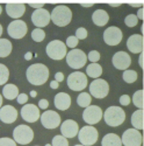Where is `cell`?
<instances>
[{
	"label": "cell",
	"mask_w": 144,
	"mask_h": 146,
	"mask_svg": "<svg viewBox=\"0 0 144 146\" xmlns=\"http://www.w3.org/2000/svg\"><path fill=\"white\" fill-rule=\"evenodd\" d=\"M26 76L33 86H42L49 78V69L42 63H35L28 67Z\"/></svg>",
	"instance_id": "1"
},
{
	"label": "cell",
	"mask_w": 144,
	"mask_h": 146,
	"mask_svg": "<svg viewBox=\"0 0 144 146\" xmlns=\"http://www.w3.org/2000/svg\"><path fill=\"white\" fill-rule=\"evenodd\" d=\"M72 20V12L65 5L56 6L50 13V21H52L58 27H65Z\"/></svg>",
	"instance_id": "2"
},
{
	"label": "cell",
	"mask_w": 144,
	"mask_h": 146,
	"mask_svg": "<svg viewBox=\"0 0 144 146\" xmlns=\"http://www.w3.org/2000/svg\"><path fill=\"white\" fill-rule=\"evenodd\" d=\"M102 117L107 125L115 127L123 124V121L126 119V113L123 111V109L120 106H109L102 113Z\"/></svg>",
	"instance_id": "3"
},
{
	"label": "cell",
	"mask_w": 144,
	"mask_h": 146,
	"mask_svg": "<svg viewBox=\"0 0 144 146\" xmlns=\"http://www.w3.org/2000/svg\"><path fill=\"white\" fill-rule=\"evenodd\" d=\"M77 136H78L80 145H82V146H92V145H94L95 143L98 141L99 133H98V130L95 129L94 126L86 125V126L81 127L78 131Z\"/></svg>",
	"instance_id": "4"
},
{
	"label": "cell",
	"mask_w": 144,
	"mask_h": 146,
	"mask_svg": "<svg viewBox=\"0 0 144 146\" xmlns=\"http://www.w3.org/2000/svg\"><path fill=\"white\" fill-rule=\"evenodd\" d=\"M46 55L52 60H62L66 56L67 50H66V46L64 42H62L61 40H52L46 44Z\"/></svg>",
	"instance_id": "5"
},
{
	"label": "cell",
	"mask_w": 144,
	"mask_h": 146,
	"mask_svg": "<svg viewBox=\"0 0 144 146\" xmlns=\"http://www.w3.org/2000/svg\"><path fill=\"white\" fill-rule=\"evenodd\" d=\"M33 139H34V132L28 125L21 124L13 130V140L16 144L28 145L29 143H31Z\"/></svg>",
	"instance_id": "6"
},
{
	"label": "cell",
	"mask_w": 144,
	"mask_h": 146,
	"mask_svg": "<svg viewBox=\"0 0 144 146\" xmlns=\"http://www.w3.org/2000/svg\"><path fill=\"white\" fill-rule=\"evenodd\" d=\"M65 58H66L67 66L73 69H80L82 67H85V64L87 62L86 54L80 49H71L66 54Z\"/></svg>",
	"instance_id": "7"
},
{
	"label": "cell",
	"mask_w": 144,
	"mask_h": 146,
	"mask_svg": "<svg viewBox=\"0 0 144 146\" xmlns=\"http://www.w3.org/2000/svg\"><path fill=\"white\" fill-rule=\"evenodd\" d=\"M67 87L73 91H81L87 87V77L81 71H73L67 77Z\"/></svg>",
	"instance_id": "8"
},
{
	"label": "cell",
	"mask_w": 144,
	"mask_h": 146,
	"mask_svg": "<svg viewBox=\"0 0 144 146\" xmlns=\"http://www.w3.org/2000/svg\"><path fill=\"white\" fill-rule=\"evenodd\" d=\"M27 32H28L27 23L23 20H14V21H12L7 27L8 35L12 39H15V40L25 38Z\"/></svg>",
	"instance_id": "9"
},
{
	"label": "cell",
	"mask_w": 144,
	"mask_h": 146,
	"mask_svg": "<svg viewBox=\"0 0 144 146\" xmlns=\"http://www.w3.org/2000/svg\"><path fill=\"white\" fill-rule=\"evenodd\" d=\"M102 110L98 105H90L85 108L82 112V119L86 124H90L91 126L94 124H98L102 118Z\"/></svg>",
	"instance_id": "10"
},
{
	"label": "cell",
	"mask_w": 144,
	"mask_h": 146,
	"mask_svg": "<svg viewBox=\"0 0 144 146\" xmlns=\"http://www.w3.org/2000/svg\"><path fill=\"white\" fill-rule=\"evenodd\" d=\"M108 92H109V86L102 78H97L90 84L88 94L91 96H94L95 98H105Z\"/></svg>",
	"instance_id": "11"
},
{
	"label": "cell",
	"mask_w": 144,
	"mask_h": 146,
	"mask_svg": "<svg viewBox=\"0 0 144 146\" xmlns=\"http://www.w3.org/2000/svg\"><path fill=\"white\" fill-rule=\"evenodd\" d=\"M121 143L124 146H142L143 143L142 133L135 129H128L123 132Z\"/></svg>",
	"instance_id": "12"
},
{
	"label": "cell",
	"mask_w": 144,
	"mask_h": 146,
	"mask_svg": "<svg viewBox=\"0 0 144 146\" xmlns=\"http://www.w3.org/2000/svg\"><path fill=\"white\" fill-rule=\"evenodd\" d=\"M31 22L33 25L36 26V28H43L49 25L50 22V12L45 8L35 9L31 14Z\"/></svg>",
	"instance_id": "13"
},
{
	"label": "cell",
	"mask_w": 144,
	"mask_h": 146,
	"mask_svg": "<svg viewBox=\"0 0 144 146\" xmlns=\"http://www.w3.org/2000/svg\"><path fill=\"white\" fill-rule=\"evenodd\" d=\"M40 119H41V124L45 129H56L61 124V116L52 110L44 111L40 116Z\"/></svg>",
	"instance_id": "14"
},
{
	"label": "cell",
	"mask_w": 144,
	"mask_h": 146,
	"mask_svg": "<svg viewBox=\"0 0 144 146\" xmlns=\"http://www.w3.org/2000/svg\"><path fill=\"white\" fill-rule=\"evenodd\" d=\"M122 38H123L122 31L115 26L108 27L103 32V40L108 46H117L122 41Z\"/></svg>",
	"instance_id": "15"
},
{
	"label": "cell",
	"mask_w": 144,
	"mask_h": 146,
	"mask_svg": "<svg viewBox=\"0 0 144 146\" xmlns=\"http://www.w3.org/2000/svg\"><path fill=\"white\" fill-rule=\"evenodd\" d=\"M40 109L34 104H26L21 109V117L27 123H35L40 119Z\"/></svg>",
	"instance_id": "16"
},
{
	"label": "cell",
	"mask_w": 144,
	"mask_h": 146,
	"mask_svg": "<svg viewBox=\"0 0 144 146\" xmlns=\"http://www.w3.org/2000/svg\"><path fill=\"white\" fill-rule=\"evenodd\" d=\"M113 66L118 70H127L131 64V57L126 52H117L112 58Z\"/></svg>",
	"instance_id": "17"
},
{
	"label": "cell",
	"mask_w": 144,
	"mask_h": 146,
	"mask_svg": "<svg viewBox=\"0 0 144 146\" xmlns=\"http://www.w3.org/2000/svg\"><path fill=\"white\" fill-rule=\"evenodd\" d=\"M127 48L134 54L137 53H143L144 49V39L143 35L141 34H134L129 36V39L127 40Z\"/></svg>",
	"instance_id": "18"
},
{
	"label": "cell",
	"mask_w": 144,
	"mask_h": 146,
	"mask_svg": "<svg viewBox=\"0 0 144 146\" xmlns=\"http://www.w3.org/2000/svg\"><path fill=\"white\" fill-rule=\"evenodd\" d=\"M18 118V111L12 105H4L0 108V120L5 124L14 123Z\"/></svg>",
	"instance_id": "19"
},
{
	"label": "cell",
	"mask_w": 144,
	"mask_h": 146,
	"mask_svg": "<svg viewBox=\"0 0 144 146\" xmlns=\"http://www.w3.org/2000/svg\"><path fill=\"white\" fill-rule=\"evenodd\" d=\"M78 131H79V126L77 124V121L75 120L66 119L62 123L61 133L64 138H75L78 135Z\"/></svg>",
	"instance_id": "20"
},
{
	"label": "cell",
	"mask_w": 144,
	"mask_h": 146,
	"mask_svg": "<svg viewBox=\"0 0 144 146\" xmlns=\"http://www.w3.org/2000/svg\"><path fill=\"white\" fill-rule=\"evenodd\" d=\"M6 12L9 18L14 20H20V18L26 12V5L25 4H7Z\"/></svg>",
	"instance_id": "21"
},
{
	"label": "cell",
	"mask_w": 144,
	"mask_h": 146,
	"mask_svg": "<svg viewBox=\"0 0 144 146\" xmlns=\"http://www.w3.org/2000/svg\"><path fill=\"white\" fill-rule=\"evenodd\" d=\"M72 100H71V96L66 92H58L55 96V106L58 109V110H62L65 111L71 106Z\"/></svg>",
	"instance_id": "22"
},
{
	"label": "cell",
	"mask_w": 144,
	"mask_h": 146,
	"mask_svg": "<svg viewBox=\"0 0 144 146\" xmlns=\"http://www.w3.org/2000/svg\"><path fill=\"white\" fill-rule=\"evenodd\" d=\"M92 21L94 25L102 27V26L107 25L108 21H109V15H108V13L105 9H97L92 14Z\"/></svg>",
	"instance_id": "23"
},
{
	"label": "cell",
	"mask_w": 144,
	"mask_h": 146,
	"mask_svg": "<svg viewBox=\"0 0 144 146\" xmlns=\"http://www.w3.org/2000/svg\"><path fill=\"white\" fill-rule=\"evenodd\" d=\"M3 96L7 100H15L19 96V88L15 84H5V87L3 88Z\"/></svg>",
	"instance_id": "24"
},
{
	"label": "cell",
	"mask_w": 144,
	"mask_h": 146,
	"mask_svg": "<svg viewBox=\"0 0 144 146\" xmlns=\"http://www.w3.org/2000/svg\"><path fill=\"white\" fill-rule=\"evenodd\" d=\"M102 146H122L121 138H120L116 133H108L102 138L101 141Z\"/></svg>",
	"instance_id": "25"
},
{
	"label": "cell",
	"mask_w": 144,
	"mask_h": 146,
	"mask_svg": "<svg viewBox=\"0 0 144 146\" xmlns=\"http://www.w3.org/2000/svg\"><path fill=\"white\" fill-rule=\"evenodd\" d=\"M143 118H144V112L143 110H136L133 115H131V125L134 126L135 130L141 131L143 130Z\"/></svg>",
	"instance_id": "26"
},
{
	"label": "cell",
	"mask_w": 144,
	"mask_h": 146,
	"mask_svg": "<svg viewBox=\"0 0 144 146\" xmlns=\"http://www.w3.org/2000/svg\"><path fill=\"white\" fill-rule=\"evenodd\" d=\"M86 74H87L90 77L97 80V78H99V77L101 76V74H102V67H101L100 64H98V63H91V64L87 66V68H86Z\"/></svg>",
	"instance_id": "27"
},
{
	"label": "cell",
	"mask_w": 144,
	"mask_h": 146,
	"mask_svg": "<svg viewBox=\"0 0 144 146\" xmlns=\"http://www.w3.org/2000/svg\"><path fill=\"white\" fill-rule=\"evenodd\" d=\"M12 48H13V46H12L9 40L0 39V57H7L12 53Z\"/></svg>",
	"instance_id": "28"
},
{
	"label": "cell",
	"mask_w": 144,
	"mask_h": 146,
	"mask_svg": "<svg viewBox=\"0 0 144 146\" xmlns=\"http://www.w3.org/2000/svg\"><path fill=\"white\" fill-rule=\"evenodd\" d=\"M91 102H92V97H91V95L88 92H81L77 97V104L80 108H87V106H90Z\"/></svg>",
	"instance_id": "29"
},
{
	"label": "cell",
	"mask_w": 144,
	"mask_h": 146,
	"mask_svg": "<svg viewBox=\"0 0 144 146\" xmlns=\"http://www.w3.org/2000/svg\"><path fill=\"white\" fill-rule=\"evenodd\" d=\"M143 90H137L133 95V103L136 108H138V110H143L144 108V102H143Z\"/></svg>",
	"instance_id": "30"
},
{
	"label": "cell",
	"mask_w": 144,
	"mask_h": 146,
	"mask_svg": "<svg viewBox=\"0 0 144 146\" xmlns=\"http://www.w3.org/2000/svg\"><path fill=\"white\" fill-rule=\"evenodd\" d=\"M137 76H138V75H137V72H136L135 70H130V69L124 70V71H123V75H122L123 81L127 82V83H129V84L136 82Z\"/></svg>",
	"instance_id": "31"
},
{
	"label": "cell",
	"mask_w": 144,
	"mask_h": 146,
	"mask_svg": "<svg viewBox=\"0 0 144 146\" xmlns=\"http://www.w3.org/2000/svg\"><path fill=\"white\" fill-rule=\"evenodd\" d=\"M8 78H9L8 68L5 64L0 63V86H5L6 82L8 81Z\"/></svg>",
	"instance_id": "32"
},
{
	"label": "cell",
	"mask_w": 144,
	"mask_h": 146,
	"mask_svg": "<svg viewBox=\"0 0 144 146\" xmlns=\"http://www.w3.org/2000/svg\"><path fill=\"white\" fill-rule=\"evenodd\" d=\"M45 38V33L43 29L41 28H35L33 32H31V39L35 41V42H41L43 41Z\"/></svg>",
	"instance_id": "33"
},
{
	"label": "cell",
	"mask_w": 144,
	"mask_h": 146,
	"mask_svg": "<svg viewBox=\"0 0 144 146\" xmlns=\"http://www.w3.org/2000/svg\"><path fill=\"white\" fill-rule=\"evenodd\" d=\"M51 146H69V141L63 136H55L52 138Z\"/></svg>",
	"instance_id": "34"
},
{
	"label": "cell",
	"mask_w": 144,
	"mask_h": 146,
	"mask_svg": "<svg viewBox=\"0 0 144 146\" xmlns=\"http://www.w3.org/2000/svg\"><path fill=\"white\" fill-rule=\"evenodd\" d=\"M124 23L128 26V27H135L137 23H138V19H137V17L135 15V14H129V15H127L126 17V19H124Z\"/></svg>",
	"instance_id": "35"
},
{
	"label": "cell",
	"mask_w": 144,
	"mask_h": 146,
	"mask_svg": "<svg viewBox=\"0 0 144 146\" xmlns=\"http://www.w3.org/2000/svg\"><path fill=\"white\" fill-rule=\"evenodd\" d=\"M78 39L76 38V36H73V35H71V36H69V38L66 39V43H65V46L66 47H69V48H71V49H75V48L78 46Z\"/></svg>",
	"instance_id": "36"
},
{
	"label": "cell",
	"mask_w": 144,
	"mask_h": 146,
	"mask_svg": "<svg viewBox=\"0 0 144 146\" xmlns=\"http://www.w3.org/2000/svg\"><path fill=\"white\" fill-rule=\"evenodd\" d=\"M86 57H87V60L91 61L92 63H97L98 61L100 60V53L97 52V50H92V52H90V53L86 55Z\"/></svg>",
	"instance_id": "37"
},
{
	"label": "cell",
	"mask_w": 144,
	"mask_h": 146,
	"mask_svg": "<svg viewBox=\"0 0 144 146\" xmlns=\"http://www.w3.org/2000/svg\"><path fill=\"white\" fill-rule=\"evenodd\" d=\"M76 38L79 40H84V39H86L87 38V31L86 28H84V27H79L77 31H76Z\"/></svg>",
	"instance_id": "38"
},
{
	"label": "cell",
	"mask_w": 144,
	"mask_h": 146,
	"mask_svg": "<svg viewBox=\"0 0 144 146\" xmlns=\"http://www.w3.org/2000/svg\"><path fill=\"white\" fill-rule=\"evenodd\" d=\"M0 146H16V143L10 138H0Z\"/></svg>",
	"instance_id": "39"
},
{
	"label": "cell",
	"mask_w": 144,
	"mask_h": 146,
	"mask_svg": "<svg viewBox=\"0 0 144 146\" xmlns=\"http://www.w3.org/2000/svg\"><path fill=\"white\" fill-rule=\"evenodd\" d=\"M130 102H131V100L128 95H122L120 97V104L123 105V106H128L130 104Z\"/></svg>",
	"instance_id": "40"
},
{
	"label": "cell",
	"mask_w": 144,
	"mask_h": 146,
	"mask_svg": "<svg viewBox=\"0 0 144 146\" xmlns=\"http://www.w3.org/2000/svg\"><path fill=\"white\" fill-rule=\"evenodd\" d=\"M16 101L19 104H26L28 102V96L26 94H19V96L16 97Z\"/></svg>",
	"instance_id": "41"
},
{
	"label": "cell",
	"mask_w": 144,
	"mask_h": 146,
	"mask_svg": "<svg viewBox=\"0 0 144 146\" xmlns=\"http://www.w3.org/2000/svg\"><path fill=\"white\" fill-rule=\"evenodd\" d=\"M63 80H64V74H63V72H61V71L56 72V74H55V81L57 83H59V82H63Z\"/></svg>",
	"instance_id": "42"
},
{
	"label": "cell",
	"mask_w": 144,
	"mask_h": 146,
	"mask_svg": "<svg viewBox=\"0 0 144 146\" xmlns=\"http://www.w3.org/2000/svg\"><path fill=\"white\" fill-rule=\"evenodd\" d=\"M48 106H49V102H48L46 100H41L39 102V109H48Z\"/></svg>",
	"instance_id": "43"
},
{
	"label": "cell",
	"mask_w": 144,
	"mask_h": 146,
	"mask_svg": "<svg viewBox=\"0 0 144 146\" xmlns=\"http://www.w3.org/2000/svg\"><path fill=\"white\" fill-rule=\"evenodd\" d=\"M143 12H144V9H143V7H141L139 9H138V12H137V19L138 20H143L144 19V17H143Z\"/></svg>",
	"instance_id": "44"
},
{
	"label": "cell",
	"mask_w": 144,
	"mask_h": 146,
	"mask_svg": "<svg viewBox=\"0 0 144 146\" xmlns=\"http://www.w3.org/2000/svg\"><path fill=\"white\" fill-rule=\"evenodd\" d=\"M31 8L34 9H40V8H43V4H30L29 5Z\"/></svg>",
	"instance_id": "45"
},
{
	"label": "cell",
	"mask_w": 144,
	"mask_h": 146,
	"mask_svg": "<svg viewBox=\"0 0 144 146\" xmlns=\"http://www.w3.org/2000/svg\"><path fill=\"white\" fill-rule=\"evenodd\" d=\"M143 58H144V55H143V53H141V54H139V60H138V63H139V67H141V68L144 67V66H143Z\"/></svg>",
	"instance_id": "46"
},
{
	"label": "cell",
	"mask_w": 144,
	"mask_h": 146,
	"mask_svg": "<svg viewBox=\"0 0 144 146\" xmlns=\"http://www.w3.org/2000/svg\"><path fill=\"white\" fill-rule=\"evenodd\" d=\"M50 88H51V89H57V88H58V83H57L56 81H52V82L50 83Z\"/></svg>",
	"instance_id": "47"
},
{
	"label": "cell",
	"mask_w": 144,
	"mask_h": 146,
	"mask_svg": "<svg viewBox=\"0 0 144 146\" xmlns=\"http://www.w3.org/2000/svg\"><path fill=\"white\" fill-rule=\"evenodd\" d=\"M31 57H33V54H31L30 52H28V53H26V55H25V58H26L27 61H29V60H31Z\"/></svg>",
	"instance_id": "48"
},
{
	"label": "cell",
	"mask_w": 144,
	"mask_h": 146,
	"mask_svg": "<svg viewBox=\"0 0 144 146\" xmlns=\"http://www.w3.org/2000/svg\"><path fill=\"white\" fill-rule=\"evenodd\" d=\"M36 95H37V92H36L35 90H33V91H30V96L33 97V98H34V97H36Z\"/></svg>",
	"instance_id": "49"
},
{
	"label": "cell",
	"mask_w": 144,
	"mask_h": 146,
	"mask_svg": "<svg viewBox=\"0 0 144 146\" xmlns=\"http://www.w3.org/2000/svg\"><path fill=\"white\" fill-rule=\"evenodd\" d=\"M1 105H3V96L0 95V108H1Z\"/></svg>",
	"instance_id": "50"
},
{
	"label": "cell",
	"mask_w": 144,
	"mask_h": 146,
	"mask_svg": "<svg viewBox=\"0 0 144 146\" xmlns=\"http://www.w3.org/2000/svg\"><path fill=\"white\" fill-rule=\"evenodd\" d=\"M82 7H92L93 6V4H90V5H81Z\"/></svg>",
	"instance_id": "51"
},
{
	"label": "cell",
	"mask_w": 144,
	"mask_h": 146,
	"mask_svg": "<svg viewBox=\"0 0 144 146\" xmlns=\"http://www.w3.org/2000/svg\"><path fill=\"white\" fill-rule=\"evenodd\" d=\"M1 34H3V26L0 25V36H1Z\"/></svg>",
	"instance_id": "52"
},
{
	"label": "cell",
	"mask_w": 144,
	"mask_h": 146,
	"mask_svg": "<svg viewBox=\"0 0 144 146\" xmlns=\"http://www.w3.org/2000/svg\"><path fill=\"white\" fill-rule=\"evenodd\" d=\"M111 6H112V7H120V6H121V5H120V4H118V5H111Z\"/></svg>",
	"instance_id": "53"
},
{
	"label": "cell",
	"mask_w": 144,
	"mask_h": 146,
	"mask_svg": "<svg viewBox=\"0 0 144 146\" xmlns=\"http://www.w3.org/2000/svg\"><path fill=\"white\" fill-rule=\"evenodd\" d=\"M1 12H3V6L0 5V14H1Z\"/></svg>",
	"instance_id": "54"
},
{
	"label": "cell",
	"mask_w": 144,
	"mask_h": 146,
	"mask_svg": "<svg viewBox=\"0 0 144 146\" xmlns=\"http://www.w3.org/2000/svg\"><path fill=\"white\" fill-rule=\"evenodd\" d=\"M45 146H51V144H46V145H45Z\"/></svg>",
	"instance_id": "55"
},
{
	"label": "cell",
	"mask_w": 144,
	"mask_h": 146,
	"mask_svg": "<svg viewBox=\"0 0 144 146\" xmlns=\"http://www.w3.org/2000/svg\"><path fill=\"white\" fill-rule=\"evenodd\" d=\"M75 146H82V145H80V144H78V145H75Z\"/></svg>",
	"instance_id": "56"
}]
</instances>
